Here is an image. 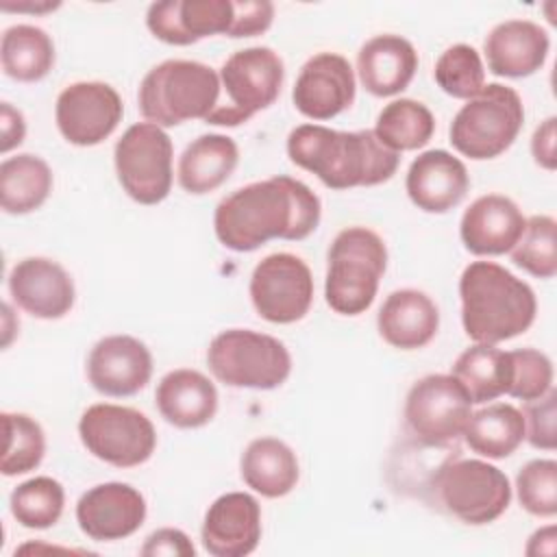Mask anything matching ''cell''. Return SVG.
I'll list each match as a JSON object with an SVG mask.
<instances>
[{"instance_id": "obj_13", "label": "cell", "mask_w": 557, "mask_h": 557, "mask_svg": "<svg viewBox=\"0 0 557 557\" xmlns=\"http://www.w3.org/2000/svg\"><path fill=\"white\" fill-rule=\"evenodd\" d=\"M250 300L255 311L272 324L302 320L313 302V276L309 265L292 252L263 257L250 274Z\"/></svg>"}, {"instance_id": "obj_9", "label": "cell", "mask_w": 557, "mask_h": 557, "mask_svg": "<svg viewBox=\"0 0 557 557\" xmlns=\"http://www.w3.org/2000/svg\"><path fill=\"white\" fill-rule=\"evenodd\" d=\"M220 89L226 100L205 120L215 126H239L268 109L281 94L285 65L268 46H250L233 52L220 67Z\"/></svg>"}, {"instance_id": "obj_31", "label": "cell", "mask_w": 557, "mask_h": 557, "mask_svg": "<svg viewBox=\"0 0 557 557\" xmlns=\"http://www.w3.org/2000/svg\"><path fill=\"white\" fill-rule=\"evenodd\" d=\"M52 191L50 165L30 152L7 157L0 163V205L11 215L39 209Z\"/></svg>"}, {"instance_id": "obj_28", "label": "cell", "mask_w": 557, "mask_h": 557, "mask_svg": "<svg viewBox=\"0 0 557 557\" xmlns=\"http://www.w3.org/2000/svg\"><path fill=\"white\" fill-rule=\"evenodd\" d=\"M239 472L244 483L265 498L289 494L300 479L296 453L278 437L252 440L242 453Z\"/></svg>"}, {"instance_id": "obj_34", "label": "cell", "mask_w": 557, "mask_h": 557, "mask_svg": "<svg viewBox=\"0 0 557 557\" xmlns=\"http://www.w3.org/2000/svg\"><path fill=\"white\" fill-rule=\"evenodd\" d=\"M9 507L24 529H50L63 513L65 490L52 476H33L11 492Z\"/></svg>"}, {"instance_id": "obj_43", "label": "cell", "mask_w": 557, "mask_h": 557, "mask_svg": "<svg viewBox=\"0 0 557 557\" xmlns=\"http://www.w3.org/2000/svg\"><path fill=\"white\" fill-rule=\"evenodd\" d=\"M557 117L550 115L546 117L535 131H533V137H531V154H533V161L553 172L557 168Z\"/></svg>"}, {"instance_id": "obj_41", "label": "cell", "mask_w": 557, "mask_h": 557, "mask_svg": "<svg viewBox=\"0 0 557 557\" xmlns=\"http://www.w3.org/2000/svg\"><path fill=\"white\" fill-rule=\"evenodd\" d=\"M274 20V4L268 0H233V24L226 37H255L265 33Z\"/></svg>"}, {"instance_id": "obj_46", "label": "cell", "mask_w": 557, "mask_h": 557, "mask_svg": "<svg viewBox=\"0 0 557 557\" xmlns=\"http://www.w3.org/2000/svg\"><path fill=\"white\" fill-rule=\"evenodd\" d=\"M61 7V2H41V4H17V7H7V4H2V9L4 11H9V9H15V11H33V13H46V11H54V9H59Z\"/></svg>"}, {"instance_id": "obj_40", "label": "cell", "mask_w": 557, "mask_h": 557, "mask_svg": "<svg viewBox=\"0 0 557 557\" xmlns=\"http://www.w3.org/2000/svg\"><path fill=\"white\" fill-rule=\"evenodd\" d=\"M522 416H524V440H529V444L533 448L555 450V446H557V429H555L557 394H555V389L546 392L537 400H529Z\"/></svg>"}, {"instance_id": "obj_33", "label": "cell", "mask_w": 557, "mask_h": 557, "mask_svg": "<svg viewBox=\"0 0 557 557\" xmlns=\"http://www.w3.org/2000/svg\"><path fill=\"white\" fill-rule=\"evenodd\" d=\"M372 131L381 144L400 154L429 144L435 133V117L426 104L413 98H398L381 109Z\"/></svg>"}, {"instance_id": "obj_39", "label": "cell", "mask_w": 557, "mask_h": 557, "mask_svg": "<svg viewBox=\"0 0 557 557\" xmlns=\"http://www.w3.org/2000/svg\"><path fill=\"white\" fill-rule=\"evenodd\" d=\"M513 374L509 385V396L518 400H537L553 389V361L548 355L535 348L509 350Z\"/></svg>"}, {"instance_id": "obj_42", "label": "cell", "mask_w": 557, "mask_h": 557, "mask_svg": "<svg viewBox=\"0 0 557 557\" xmlns=\"http://www.w3.org/2000/svg\"><path fill=\"white\" fill-rule=\"evenodd\" d=\"M139 553L144 557H159V555H168V557H194L196 548L189 540V535L181 529L174 527H163L152 531L144 546L139 548Z\"/></svg>"}, {"instance_id": "obj_8", "label": "cell", "mask_w": 557, "mask_h": 557, "mask_svg": "<svg viewBox=\"0 0 557 557\" xmlns=\"http://www.w3.org/2000/svg\"><path fill=\"white\" fill-rule=\"evenodd\" d=\"M431 492L446 513L474 527L498 520L511 500V485L500 468L466 457L444 461L431 479Z\"/></svg>"}, {"instance_id": "obj_10", "label": "cell", "mask_w": 557, "mask_h": 557, "mask_svg": "<svg viewBox=\"0 0 557 557\" xmlns=\"http://www.w3.org/2000/svg\"><path fill=\"white\" fill-rule=\"evenodd\" d=\"M172 159L170 135L152 122L128 126L113 150L117 181L139 205H159L168 198L174 181Z\"/></svg>"}, {"instance_id": "obj_6", "label": "cell", "mask_w": 557, "mask_h": 557, "mask_svg": "<svg viewBox=\"0 0 557 557\" xmlns=\"http://www.w3.org/2000/svg\"><path fill=\"white\" fill-rule=\"evenodd\" d=\"M522 122L524 107L518 91L490 83L455 113L448 135L459 154L485 161L503 154L516 141Z\"/></svg>"}, {"instance_id": "obj_29", "label": "cell", "mask_w": 557, "mask_h": 557, "mask_svg": "<svg viewBox=\"0 0 557 557\" xmlns=\"http://www.w3.org/2000/svg\"><path fill=\"white\" fill-rule=\"evenodd\" d=\"M463 440L468 448L487 459H505L524 442V416L509 403H494L472 411Z\"/></svg>"}, {"instance_id": "obj_2", "label": "cell", "mask_w": 557, "mask_h": 557, "mask_svg": "<svg viewBox=\"0 0 557 557\" xmlns=\"http://www.w3.org/2000/svg\"><path fill=\"white\" fill-rule=\"evenodd\" d=\"M292 163L315 174L331 189L372 187L394 176L400 154L389 150L374 131H333L300 124L287 135Z\"/></svg>"}, {"instance_id": "obj_17", "label": "cell", "mask_w": 557, "mask_h": 557, "mask_svg": "<svg viewBox=\"0 0 557 557\" xmlns=\"http://www.w3.org/2000/svg\"><path fill=\"white\" fill-rule=\"evenodd\" d=\"M152 376V355L133 335H107L87 357V379L102 396L124 398L141 392Z\"/></svg>"}, {"instance_id": "obj_21", "label": "cell", "mask_w": 557, "mask_h": 557, "mask_svg": "<svg viewBox=\"0 0 557 557\" xmlns=\"http://www.w3.org/2000/svg\"><path fill=\"white\" fill-rule=\"evenodd\" d=\"M470 187V176L459 157L435 148L418 154L405 178L409 200L426 213H446L457 207Z\"/></svg>"}, {"instance_id": "obj_26", "label": "cell", "mask_w": 557, "mask_h": 557, "mask_svg": "<svg viewBox=\"0 0 557 557\" xmlns=\"http://www.w3.org/2000/svg\"><path fill=\"white\" fill-rule=\"evenodd\" d=\"M161 418L178 429H198L218 411V389L198 370L178 368L168 372L154 392Z\"/></svg>"}, {"instance_id": "obj_7", "label": "cell", "mask_w": 557, "mask_h": 557, "mask_svg": "<svg viewBox=\"0 0 557 557\" xmlns=\"http://www.w3.org/2000/svg\"><path fill=\"white\" fill-rule=\"evenodd\" d=\"M213 376L228 387L274 389L292 372V355L285 344L252 329H226L207 348Z\"/></svg>"}, {"instance_id": "obj_1", "label": "cell", "mask_w": 557, "mask_h": 557, "mask_svg": "<svg viewBox=\"0 0 557 557\" xmlns=\"http://www.w3.org/2000/svg\"><path fill=\"white\" fill-rule=\"evenodd\" d=\"M320 215L322 205L311 187L281 174L248 183L222 198L213 213V231L224 248L252 252L270 239L309 237Z\"/></svg>"}, {"instance_id": "obj_25", "label": "cell", "mask_w": 557, "mask_h": 557, "mask_svg": "<svg viewBox=\"0 0 557 557\" xmlns=\"http://www.w3.org/2000/svg\"><path fill=\"white\" fill-rule=\"evenodd\" d=\"M376 326L389 346L418 350L435 337L440 329V309L433 298L420 289H396L381 305Z\"/></svg>"}, {"instance_id": "obj_18", "label": "cell", "mask_w": 557, "mask_h": 557, "mask_svg": "<svg viewBox=\"0 0 557 557\" xmlns=\"http://www.w3.org/2000/svg\"><path fill=\"white\" fill-rule=\"evenodd\" d=\"M202 546L213 557H246L261 540V505L246 492L218 496L202 520Z\"/></svg>"}, {"instance_id": "obj_16", "label": "cell", "mask_w": 557, "mask_h": 557, "mask_svg": "<svg viewBox=\"0 0 557 557\" xmlns=\"http://www.w3.org/2000/svg\"><path fill=\"white\" fill-rule=\"evenodd\" d=\"M144 494L122 481L98 483L76 503L78 529L96 542H115L133 535L146 520Z\"/></svg>"}, {"instance_id": "obj_32", "label": "cell", "mask_w": 557, "mask_h": 557, "mask_svg": "<svg viewBox=\"0 0 557 557\" xmlns=\"http://www.w3.org/2000/svg\"><path fill=\"white\" fill-rule=\"evenodd\" d=\"M0 63L9 78L37 83L54 65V44L39 26L13 24L2 33Z\"/></svg>"}, {"instance_id": "obj_44", "label": "cell", "mask_w": 557, "mask_h": 557, "mask_svg": "<svg viewBox=\"0 0 557 557\" xmlns=\"http://www.w3.org/2000/svg\"><path fill=\"white\" fill-rule=\"evenodd\" d=\"M0 150L7 154L9 150L17 148L26 137V120L20 109L11 102L0 104Z\"/></svg>"}, {"instance_id": "obj_15", "label": "cell", "mask_w": 557, "mask_h": 557, "mask_svg": "<svg viewBox=\"0 0 557 557\" xmlns=\"http://www.w3.org/2000/svg\"><path fill=\"white\" fill-rule=\"evenodd\" d=\"M355 70L337 52H318L305 61L292 89L294 107L309 120L324 122L355 102Z\"/></svg>"}, {"instance_id": "obj_24", "label": "cell", "mask_w": 557, "mask_h": 557, "mask_svg": "<svg viewBox=\"0 0 557 557\" xmlns=\"http://www.w3.org/2000/svg\"><path fill=\"white\" fill-rule=\"evenodd\" d=\"M418 70V52L400 35H376L357 52V74L366 91L376 98L396 96L409 87Z\"/></svg>"}, {"instance_id": "obj_4", "label": "cell", "mask_w": 557, "mask_h": 557, "mask_svg": "<svg viewBox=\"0 0 557 557\" xmlns=\"http://www.w3.org/2000/svg\"><path fill=\"white\" fill-rule=\"evenodd\" d=\"M220 76L211 65L168 59L141 78L137 102L146 122L165 128L187 120H207L220 104Z\"/></svg>"}, {"instance_id": "obj_19", "label": "cell", "mask_w": 557, "mask_h": 557, "mask_svg": "<svg viewBox=\"0 0 557 557\" xmlns=\"http://www.w3.org/2000/svg\"><path fill=\"white\" fill-rule=\"evenodd\" d=\"M233 0H163L146 11L148 30L163 44L191 46L205 37L228 35Z\"/></svg>"}, {"instance_id": "obj_22", "label": "cell", "mask_w": 557, "mask_h": 557, "mask_svg": "<svg viewBox=\"0 0 557 557\" xmlns=\"http://www.w3.org/2000/svg\"><path fill=\"white\" fill-rule=\"evenodd\" d=\"M527 218L520 207L503 194L479 196L463 211L459 222V235L476 257L509 252L524 231Z\"/></svg>"}, {"instance_id": "obj_5", "label": "cell", "mask_w": 557, "mask_h": 557, "mask_svg": "<svg viewBox=\"0 0 557 557\" xmlns=\"http://www.w3.org/2000/svg\"><path fill=\"white\" fill-rule=\"evenodd\" d=\"M385 270L387 246L379 233L366 226L339 231L329 248L326 305L342 315L363 313L374 302Z\"/></svg>"}, {"instance_id": "obj_38", "label": "cell", "mask_w": 557, "mask_h": 557, "mask_svg": "<svg viewBox=\"0 0 557 557\" xmlns=\"http://www.w3.org/2000/svg\"><path fill=\"white\" fill-rule=\"evenodd\" d=\"M516 494L524 511L537 518L557 513V461L531 459L516 476Z\"/></svg>"}, {"instance_id": "obj_12", "label": "cell", "mask_w": 557, "mask_h": 557, "mask_svg": "<svg viewBox=\"0 0 557 557\" xmlns=\"http://www.w3.org/2000/svg\"><path fill=\"white\" fill-rule=\"evenodd\" d=\"M472 400L453 374L418 379L405 398V424L424 446H446L463 435Z\"/></svg>"}, {"instance_id": "obj_36", "label": "cell", "mask_w": 557, "mask_h": 557, "mask_svg": "<svg viewBox=\"0 0 557 557\" xmlns=\"http://www.w3.org/2000/svg\"><path fill=\"white\" fill-rule=\"evenodd\" d=\"M518 268L537 278L557 274V222L553 215H531L516 246L509 250Z\"/></svg>"}, {"instance_id": "obj_20", "label": "cell", "mask_w": 557, "mask_h": 557, "mask_svg": "<svg viewBox=\"0 0 557 557\" xmlns=\"http://www.w3.org/2000/svg\"><path fill=\"white\" fill-rule=\"evenodd\" d=\"M9 294L39 320H59L74 307L76 289L65 268L48 257H26L9 272Z\"/></svg>"}, {"instance_id": "obj_11", "label": "cell", "mask_w": 557, "mask_h": 557, "mask_svg": "<svg viewBox=\"0 0 557 557\" xmlns=\"http://www.w3.org/2000/svg\"><path fill=\"white\" fill-rule=\"evenodd\" d=\"M78 437L87 453L115 468L141 466L157 448L150 418L139 409L111 403H96L83 411Z\"/></svg>"}, {"instance_id": "obj_45", "label": "cell", "mask_w": 557, "mask_h": 557, "mask_svg": "<svg viewBox=\"0 0 557 557\" xmlns=\"http://www.w3.org/2000/svg\"><path fill=\"white\" fill-rule=\"evenodd\" d=\"M555 533H557V531H555V527H553V524L537 529V531L529 537L524 553H527V555H531V557H535V555L553 557V555H555V546H557V544H555V540H557V535H555Z\"/></svg>"}, {"instance_id": "obj_35", "label": "cell", "mask_w": 557, "mask_h": 557, "mask_svg": "<svg viewBox=\"0 0 557 557\" xmlns=\"http://www.w3.org/2000/svg\"><path fill=\"white\" fill-rule=\"evenodd\" d=\"M4 448L0 472L4 476H17L35 470L46 455V435L41 424L17 411H2Z\"/></svg>"}, {"instance_id": "obj_23", "label": "cell", "mask_w": 557, "mask_h": 557, "mask_svg": "<svg viewBox=\"0 0 557 557\" xmlns=\"http://www.w3.org/2000/svg\"><path fill=\"white\" fill-rule=\"evenodd\" d=\"M548 50V33L531 20H505L487 33L483 44L490 72L505 78L535 74L546 63Z\"/></svg>"}, {"instance_id": "obj_27", "label": "cell", "mask_w": 557, "mask_h": 557, "mask_svg": "<svg viewBox=\"0 0 557 557\" xmlns=\"http://www.w3.org/2000/svg\"><path fill=\"white\" fill-rule=\"evenodd\" d=\"M239 161V148L235 139L222 133H209L196 137L183 150L178 159V185L194 196L218 189L233 174Z\"/></svg>"}, {"instance_id": "obj_37", "label": "cell", "mask_w": 557, "mask_h": 557, "mask_svg": "<svg viewBox=\"0 0 557 557\" xmlns=\"http://www.w3.org/2000/svg\"><path fill=\"white\" fill-rule=\"evenodd\" d=\"M433 78L444 94L459 100H470L485 85V67L481 54L468 44H455L446 48L435 61Z\"/></svg>"}, {"instance_id": "obj_3", "label": "cell", "mask_w": 557, "mask_h": 557, "mask_svg": "<svg viewBox=\"0 0 557 557\" xmlns=\"http://www.w3.org/2000/svg\"><path fill=\"white\" fill-rule=\"evenodd\" d=\"M459 298L463 331L476 344H500L522 335L537 313L531 285L494 261L466 265Z\"/></svg>"}, {"instance_id": "obj_14", "label": "cell", "mask_w": 557, "mask_h": 557, "mask_svg": "<svg viewBox=\"0 0 557 557\" xmlns=\"http://www.w3.org/2000/svg\"><path fill=\"white\" fill-rule=\"evenodd\" d=\"M124 104L115 87L102 81L67 85L54 104L57 128L74 146H96L113 135L122 122Z\"/></svg>"}, {"instance_id": "obj_30", "label": "cell", "mask_w": 557, "mask_h": 557, "mask_svg": "<svg viewBox=\"0 0 557 557\" xmlns=\"http://www.w3.org/2000/svg\"><path fill=\"white\" fill-rule=\"evenodd\" d=\"M468 392L472 403H487L509 392L511 357L496 344H472L453 363L450 372Z\"/></svg>"}]
</instances>
